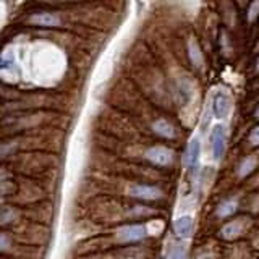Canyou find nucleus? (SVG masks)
Listing matches in <instances>:
<instances>
[{"label":"nucleus","instance_id":"obj_1","mask_svg":"<svg viewBox=\"0 0 259 259\" xmlns=\"http://www.w3.org/2000/svg\"><path fill=\"white\" fill-rule=\"evenodd\" d=\"M26 23L31 24V26H39V28H60L62 18L55 12L39 8V10L29 12Z\"/></svg>","mask_w":259,"mask_h":259},{"label":"nucleus","instance_id":"obj_2","mask_svg":"<svg viewBox=\"0 0 259 259\" xmlns=\"http://www.w3.org/2000/svg\"><path fill=\"white\" fill-rule=\"evenodd\" d=\"M148 237V230L141 224H132V225H123L117 230L115 240L120 245H130V243L141 241L143 238Z\"/></svg>","mask_w":259,"mask_h":259},{"label":"nucleus","instance_id":"obj_3","mask_svg":"<svg viewBox=\"0 0 259 259\" xmlns=\"http://www.w3.org/2000/svg\"><path fill=\"white\" fill-rule=\"evenodd\" d=\"M210 151H212L214 160H221L225 154V146H227V128L224 125H214L210 130Z\"/></svg>","mask_w":259,"mask_h":259},{"label":"nucleus","instance_id":"obj_4","mask_svg":"<svg viewBox=\"0 0 259 259\" xmlns=\"http://www.w3.org/2000/svg\"><path fill=\"white\" fill-rule=\"evenodd\" d=\"M146 159L159 167H170L174 164V151L165 146H152L146 151Z\"/></svg>","mask_w":259,"mask_h":259},{"label":"nucleus","instance_id":"obj_5","mask_svg":"<svg viewBox=\"0 0 259 259\" xmlns=\"http://www.w3.org/2000/svg\"><path fill=\"white\" fill-rule=\"evenodd\" d=\"M128 194L132 198L141 199V201H157L162 198V191L157 186L152 185H141V183H135L130 186Z\"/></svg>","mask_w":259,"mask_h":259},{"label":"nucleus","instance_id":"obj_6","mask_svg":"<svg viewBox=\"0 0 259 259\" xmlns=\"http://www.w3.org/2000/svg\"><path fill=\"white\" fill-rule=\"evenodd\" d=\"M21 246L15 241L13 235H10L5 230H0V257L12 259L13 256L18 259V251Z\"/></svg>","mask_w":259,"mask_h":259},{"label":"nucleus","instance_id":"obj_7","mask_svg":"<svg viewBox=\"0 0 259 259\" xmlns=\"http://www.w3.org/2000/svg\"><path fill=\"white\" fill-rule=\"evenodd\" d=\"M21 221V210L15 206H2L0 207V230L5 227L16 225Z\"/></svg>","mask_w":259,"mask_h":259},{"label":"nucleus","instance_id":"obj_8","mask_svg":"<svg viewBox=\"0 0 259 259\" xmlns=\"http://www.w3.org/2000/svg\"><path fill=\"white\" fill-rule=\"evenodd\" d=\"M230 107H232V101L229 94L225 93H217L212 99V112L217 118H225L229 115L230 112Z\"/></svg>","mask_w":259,"mask_h":259},{"label":"nucleus","instance_id":"obj_9","mask_svg":"<svg viewBox=\"0 0 259 259\" xmlns=\"http://www.w3.org/2000/svg\"><path fill=\"white\" fill-rule=\"evenodd\" d=\"M199 154H201V141L198 136H194L188 144V152H186V165H188L190 172H194L199 162Z\"/></svg>","mask_w":259,"mask_h":259},{"label":"nucleus","instance_id":"obj_10","mask_svg":"<svg viewBox=\"0 0 259 259\" xmlns=\"http://www.w3.org/2000/svg\"><path fill=\"white\" fill-rule=\"evenodd\" d=\"M175 233L180 238H188L193 233V219L190 215H182L175 221Z\"/></svg>","mask_w":259,"mask_h":259},{"label":"nucleus","instance_id":"obj_11","mask_svg":"<svg viewBox=\"0 0 259 259\" xmlns=\"http://www.w3.org/2000/svg\"><path fill=\"white\" fill-rule=\"evenodd\" d=\"M152 132L156 133V135H159L160 138H167V140H170V138L175 136V130H174L172 123H168V121L164 120V118L154 121Z\"/></svg>","mask_w":259,"mask_h":259},{"label":"nucleus","instance_id":"obj_12","mask_svg":"<svg viewBox=\"0 0 259 259\" xmlns=\"http://www.w3.org/2000/svg\"><path fill=\"white\" fill-rule=\"evenodd\" d=\"M237 209H238V202L237 199H225L222 201L221 204H219L217 210H215V214L217 217H221V219H225V217H229L232 214L237 212Z\"/></svg>","mask_w":259,"mask_h":259},{"label":"nucleus","instance_id":"obj_13","mask_svg":"<svg viewBox=\"0 0 259 259\" xmlns=\"http://www.w3.org/2000/svg\"><path fill=\"white\" fill-rule=\"evenodd\" d=\"M15 193V183L10 180L0 182V207L5 206L7 199L10 198V194Z\"/></svg>","mask_w":259,"mask_h":259},{"label":"nucleus","instance_id":"obj_14","mask_svg":"<svg viewBox=\"0 0 259 259\" xmlns=\"http://www.w3.org/2000/svg\"><path fill=\"white\" fill-rule=\"evenodd\" d=\"M221 233H222V237H225V238H235L237 235L241 233V224L237 222V221L227 224L224 229L221 230Z\"/></svg>","mask_w":259,"mask_h":259},{"label":"nucleus","instance_id":"obj_15","mask_svg":"<svg viewBox=\"0 0 259 259\" xmlns=\"http://www.w3.org/2000/svg\"><path fill=\"white\" fill-rule=\"evenodd\" d=\"M254 167H256V160H254V157H246V159H243V160H241V164H240V167H238V175H240V177H246V175H249L251 172H253Z\"/></svg>","mask_w":259,"mask_h":259},{"label":"nucleus","instance_id":"obj_16","mask_svg":"<svg viewBox=\"0 0 259 259\" xmlns=\"http://www.w3.org/2000/svg\"><path fill=\"white\" fill-rule=\"evenodd\" d=\"M257 15H259V2H254L248 8V21H254L257 18Z\"/></svg>","mask_w":259,"mask_h":259},{"label":"nucleus","instance_id":"obj_17","mask_svg":"<svg viewBox=\"0 0 259 259\" xmlns=\"http://www.w3.org/2000/svg\"><path fill=\"white\" fill-rule=\"evenodd\" d=\"M249 143L253 146H259V125L253 128V132L249 135Z\"/></svg>","mask_w":259,"mask_h":259},{"label":"nucleus","instance_id":"obj_18","mask_svg":"<svg viewBox=\"0 0 259 259\" xmlns=\"http://www.w3.org/2000/svg\"><path fill=\"white\" fill-rule=\"evenodd\" d=\"M170 259H185V249L182 246H177L170 254Z\"/></svg>","mask_w":259,"mask_h":259},{"label":"nucleus","instance_id":"obj_19","mask_svg":"<svg viewBox=\"0 0 259 259\" xmlns=\"http://www.w3.org/2000/svg\"><path fill=\"white\" fill-rule=\"evenodd\" d=\"M254 117H256V118H259V107H257V109H256V112H254Z\"/></svg>","mask_w":259,"mask_h":259},{"label":"nucleus","instance_id":"obj_20","mask_svg":"<svg viewBox=\"0 0 259 259\" xmlns=\"http://www.w3.org/2000/svg\"><path fill=\"white\" fill-rule=\"evenodd\" d=\"M257 71H259V60H257Z\"/></svg>","mask_w":259,"mask_h":259}]
</instances>
